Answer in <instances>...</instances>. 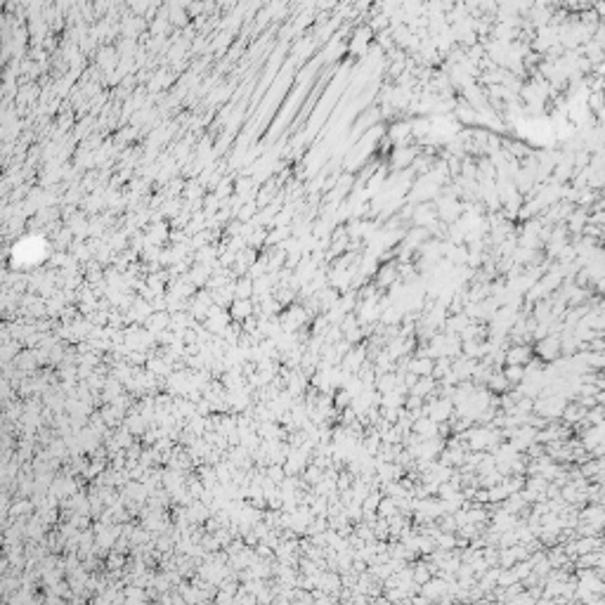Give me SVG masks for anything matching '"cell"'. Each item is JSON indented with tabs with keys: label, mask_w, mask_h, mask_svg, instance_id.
Instances as JSON below:
<instances>
[{
	"label": "cell",
	"mask_w": 605,
	"mask_h": 605,
	"mask_svg": "<svg viewBox=\"0 0 605 605\" xmlns=\"http://www.w3.org/2000/svg\"><path fill=\"white\" fill-rule=\"evenodd\" d=\"M537 352H539V357L541 360H556L558 355H560V338L558 336H549L546 338H541L537 343Z\"/></svg>",
	"instance_id": "1"
},
{
	"label": "cell",
	"mask_w": 605,
	"mask_h": 605,
	"mask_svg": "<svg viewBox=\"0 0 605 605\" xmlns=\"http://www.w3.org/2000/svg\"><path fill=\"white\" fill-rule=\"evenodd\" d=\"M416 156H418V149H414V147H395L392 149V166H395L397 170L409 168Z\"/></svg>",
	"instance_id": "2"
},
{
	"label": "cell",
	"mask_w": 605,
	"mask_h": 605,
	"mask_svg": "<svg viewBox=\"0 0 605 605\" xmlns=\"http://www.w3.org/2000/svg\"><path fill=\"white\" fill-rule=\"evenodd\" d=\"M532 360V348L530 345H520L515 343L508 352H506V364H515V366H525V362Z\"/></svg>",
	"instance_id": "3"
},
{
	"label": "cell",
	"mask_w": 605,
	"mask_h": 605,
	"mask_svg": "<svg viewBox=\"0 0 605 605\" xmlns=\"http://www.w3.org/2000/svg\"><path fill=\"white\" fill-rule=\"evenodd\" d=\"M449 416H452V402L449 400H435V402L428 404V418H433L435 423Z\"/></svg>",
	"instance_id": "4"
},
{
	"label": "cell",
	"mask_w": 605,
	"mask_h": 605,
	"mask_svg": "<svg viewBox=\"0 0 605 605\" xmlns=\"http://www.w3.org/2000/svg\"><path fill=\"white\" fill-rule=\"evenodd\" d=\"M454 119H457L459 123H463V125L480 123V119H478V111H475V109H471L466 102H461V104L457 107V111H454Z\"/></svg>",
	"instance_id": "5"
},
{
	"label": "cell",
	"mask_w": 605,
	"mask_h": 605,
	"mask_svg": "<svg viewBox=\"0 0 605 605\" xmlns=\"http://www.w3.org/2000/svg\"><path fill=\"white\" fill-rule=\"evenodd\" d=\"M504 374V378L508 381V386H515V383H520L525 378V366H515V364H506V369L501 371Z\"/></svg>",
	"instance_id": "6"
},
{
	"label": "cell",
	"mask_w": 605,
	"mask_h": 605,
	"mask_svg": "<svg viewBox=\"0 0 605 605\" xmlns=\"http://www.w3.org/2000/svg\"><path fill=\"white\" fill-rule=\"evenodd\" d=\"M506 388H508V381L504 378V374H489V390L504 392Z\"/></svg>",
	"instance_id": "7"
},
{
	"label": "cell",
	"mask_w": 605,
	"mask_h": 605,
	"mask_svg": "<svg viewBox=\"0 0 605 605\" xmlns=\"http://www.w3.org/2000/svg\"><path fill=\"white\" fill-rule=\"evenodd\" d=\"M442 586H444L442 581H428V584H426V589H423V593H426V596H431V598H433V596H440V593L444 591Z\"/></svg>",
	"instance_id": "8"
},
{
	"label": "cell",
	"mask_w": 605,
	"mask_h": 605,
	"mask_svg": "<svg viewBox=\"0 0 605 605\" xmlns=\"http://www.w3.org/2000/svg\"><path fill=\"white\" fill-rule=\"evenodd\" d=\"M350 397H352V395H350L348 390H340V392H336V397H334V404H336L338 409H345V407L350 404Z\"/></svg>",
	"instance_id": "9"
}]
</instances>
